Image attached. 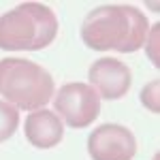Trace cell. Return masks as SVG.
<instances>
[{
    "label": "cell",
    "instance_id": "7a4b0ae2",
    "mask_svg": "<svg viewBox=\"0 0 160 160\" xmlns=\"http://www.w3.org/2000/svg\"><path fill=\"white\" fill-rule=\"evenodd\" d=\"M58 34V17L47 4L22 2L0 15V49L38 51L53 43Z\"/></svg>",
    "mask_w": 160,
    "mask_h": 160
},
{
    "label": "cell",
    "instance_id": "5b68a950",
    "mask_svg": "<svg viewBox=\"0 0 160 160\" xmlns=\"http://www.w3.org/2000/svg\"><path fill=\"white\" fill-rule=\"evenodd\" d=\"M88 154L92 160H132L137 139L122 124H102L88 137Z\"/></svg>",
    "mask_w": 160,
    "mask_h": 160
},
{
    "label": "cell",
    "instance_id": "277c9868",
    "mask_svg": "<svg viewBox=\"0 0 160 160\" xmlns=\"http://www.w3.org/2000/svg\"><path fill=\"white\" fill-rule=\"evenodd\" d=\"M51 100L58 118L71 128H86L96 122L100 113V96L90 83H64Z\"/></svg>",
    "mask_w": 160,
    "mask_h": 160
},
{
    "label": "cell",
    "instance_id": "3957f363",
    "mask_svg": "<svg viewBox=\"0 0 160 160\" xmlns=\"http://www.w3.org/2000/svg\"><path fill=\"white\" fill-rule=\"evenodd\" d=\"M0 96L17 111H38L53 98V77L47 68L32 60L2 58Z\"/></svg>",
    "mask_w": 160,
    "mask_h": 160
},
{
    "label": "cell",
    "instance_id": "52a82bcc",
    "mask_svg": "<svg viewBox=\"0 0 160 160\" xmlns=\"http://www.w3.org/2000/svg\"><path fill=\"white\" fill-rule=\"evenodd\" d=\"M26 141L37 149H51L56 148L64 137V126L62 120L49 109L32 111L24 124Z\"/></svg>",
    "mask_w": 160,
    "mask_h": 160
},
{
    "label": "cell",
    "instance_id": "8992f818",
    "mask_svg": "<svg viewBox=\"0 0 160 160\" xmlns=\"http://www.w3.org/2000/svg\"><path fill=\"white\" fill-rule=\"evenodd\" d=\"M88 79H90V86L100 96V100H120L128 94L132 86L130 68L115 58H100L92 62L88 71Z\"/></svg>",
    "mask_w": 160,
    "mask_h": 160
},
{
    "label": "cell",
    "instance_id": "6da1fadb",
    "mask_svg": "<svg viewBox=\"0 0 160 160\" xmlns=\"http://www.w3.org/2000/svg\"><path fill=\"white\" fill-rule=\"evenodd\" d=\"M149 24L145 13L130 4H102L92 9L81 24V38L94 51L135 53L145 45Z\"/></svg>",
    "mask_w": 160,
    "mask_h": 160
},
{
    "label": "cell",
    "instance_id": "9c48e42d",
    "mask_svg": "<svg viewBox=\"0 0 160 160\" xmlns=\"http://www.w3.org/2000/svg\"><path fill=\"white\" fill-rule=\"evenodd\" d=\"M141 102L152 109L154 113L158 111V79H154L149 86L143 88V92H141Z\"/></svg>",
    "mask_w": 160,
    "mask_h": 160
},
{
    "label": "cell",
    "instance_id": "ba28073f",
    "mask_svg": "<svg viewBox=\"0 0 160 160\" xmlns=\"http://www.w3.org/2000/svg\"><path fill=\"white\" fill-rule=\"evenodd\" d=\"M19 126V111L13 105L0 100V143L11 139Z\"/></svg>",
    "mask_w": 160,
    "mask_h": 160
}]
</instances>
